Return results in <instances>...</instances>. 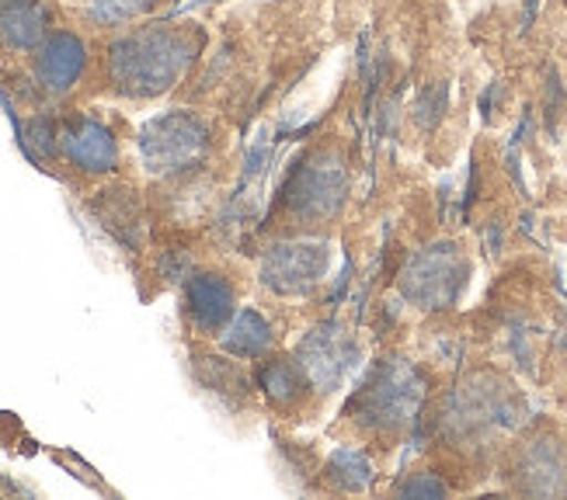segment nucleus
<instances>
[{
	"label": "nucleus",
	"mask_w": 567,
	"mask_h": 500,
	"mask_svg": "<svg viewBox=\"0 0 567 500\" xmlns=\"http://www.w3.org/2000/svg\"><path fill=\"white\" fill-rule=\"evenodd\" d=\"M255 383L279 407H292L296 399L310 389L307 375H303V368L296 358H265L258 365V372H255Z\"/></svg>",
	"instance_id": "nucleus-14"
},
{
	"label": "nucleus",
	"mask_w": 567,
	"mask_h": 500,
	"mask_svg": "<svg viewBox=\"0 0 567 500\" xmlns=\"http://www.w3.org/2000/svg\"><path fill=\"white\" fill-rule=\"evenodd\" d=\"M87 63H91V49L78 32H70V29L49 32L32 60L35 84L49 97H66L84 81Z\"/></svg>",
	"instance_id": "nucleus-8"
},
{
	"label": "nucleus",
	"mask_w": 567,
	"mask_h": 500,
	"mask_svg": "<svg viewBox=\"0 0 567 500\" xmlns=\"http://www.w3.org/2000/svg\"><path fill=\"white\" fill-rule=\"evenodd\" d=\"M536 14H539V0H523V32L533 29Z\"/></svg>",
	"instance_id": "nucleus-23"
},
{
	"label": "nucleus",
	"mask_w": 567,
	"mask_h": 500,
	"mask_svg": "<svg viewBox=\"0 0 567 500\" xmlns=\"http://www.w3.org/2000/svg\"><path fill=\"white\" fill-rule=\"evenodd\" d=\"M502 97H505V91H502V84L495 81V84H491V87L481 94V115H484V118L495 115V108L502 105Z\"/></svg>",
	"instance_id": "nucleus-22"
},
{
	"label": "nucleus",
	"mask_w": 567,
	"mask_h": 500,
	"mask_svg": "<svg viewBox=\"0 0 567 500\" xmlns=\"http://www.w3.org/2000/svg\"><path fill=\"white\" fill-rule=\"evenodd\" d=\"M203 362H206V372H203L206 389L234 393V396L248 393V375H244L234 362H227V358H203Z\"/></svg>",
	"instance_id": "nucleus-19"
},
{
	"label": "nucleus",
	"mask_w": 567,
	"mask_h": 500,
	"mask_svg": "<svg viewBox=\"0 0 567 500\" xmlns=\"http://www.w3.org/2000/svg\"><path fill=\"white\" fill-rule=\"evenodd\" d=\"M450 112V81H429L422 91H417L414 105H411V122L422 129L425 136H432L442 118Z\"/></svg>",
	"instance_id": "nucleus-17"
},
{
	"label": "nucleus",
	"mask_w": 567,
	"mask_h": 500,
	"mask_svg": "<svg viewBox=\"0 0 567 500\" xmlns=\"http://www.w3.org/2000/svg\"><path fill=\"white\" fill-rule=\"evenodd\" d=\"M185 313L199 334L224 331L234 316V285L216 271H195L185 279Z\"/></svg>",
	"instance_id": "nucleus-10"
},
{
	"label": "nucleus",
	"mask_w": 567,
	"mask_h": 500,
	"mask_svg": "<svg viewBox=\"0 0 567 500\" xmlns=\"http://www.w3.org/2000/svg\"><path fill=\"white\" fill-rule=\"evenodd\" d=\"M14 136H18V146L24 149V157L32 164L53 160L60 154V125L53 115H35L29 122H21V129Z\"/></svg>",
	"instance_id": "nucleus-16"
},
{
	"label": "nucleus",
	"mask_w": 567,
	"mask_h": 500,
	"mask_svg": "<svg viewBox=\"0 0 567 500\" xmlns=\"http://www.w3.org/2000/svg\"><path fill=\"white\" fill-rule=\"evenodd\" d=\"M49 35V8L42 0H11L0 4V42L11 53H35Z\"/></svg>",
	"instance_id": "nucleus-12"
},
{
	"label": "nucleus",
	"mask_w": 567,
	"mask_h": 500,
	"mask_svg": "<svg viewBox=\"0 0 567 500\" xmlns=\"http://www.w3.org/2000/svg\"><path fill=\"white\" fill-rule=\"evenodd\" d=\"M157 4L161 0H84V11L102 29H118V24H130L143 14H151Z\"/></svg>",
	"instance_id": "nucleus-18"
},
{
	"label": "nucleus",
	"mask_w": 567,
	"mask_h": 500,
	"mask_svg": "<svg viewBox=\"0 0 567 500\" xmlns=\"http://www.w3.org/2000/svg\"><path fill=\"white\" fill-rule=\"evenodd\" d=\"M276 344V334H272V323H268L258 310L244 306L240 313L230 316V323L219 334V347L237 358V362H255V358H265L272 352Z\"/></svg>",
	"instance_id": "nucleus-13"
},
{
	"label": "nucleus",
	"mask_w": 567,
	"mask_h": 500,
	"mask_svg": "<svg viewBox=\"0 0 567 500\" xmlns=\"http://www.w3.org/2000/svg\"><path fill=\"white\" fill-rule=\"evenodd\" d=\"M324 480L341 493H362L373 483V462L362 448H338L324 466Z\"/></svg>",
	"instance_id": "nucleus-15"
},
{
	"label": "nucleus",
	"mask_w": 567,
	"mask_h": 500,
	"mask_svg": "<svg viewBox=\"0 0 567 500\" xmlns=\"http://www.w3.org/2000/svg\"><path fill=\"white\" fill-rule=\"evenodd\" d=\"M349 198V170L334 149H307L292 160L279 188V206L300 227L334 219Z\"/></svg>",
	"instance_id": "nucleus-4"
},
{
	"label": "nucleus",
	"mask_w": 567,
	"mask_h": 500,
	"mask_svg": "<svg viewBox=\"0 0 567 500\" xmlns=\"http://www.w3.org/2000/svg\"><path fill=\"white\" fill-rule=\"evenodd\" d=\"M60 154L81 174H115L118 170V139L102 118L78 115L60 129Z\"/></svg>",
	"instance_id": "nucleus-9"
},
{
	"label": "nucleus",
	"mask_w": 567,
	"mask_h": 500,
	"mask_svg": "<svg viewBox=\"0 0 567 500\" xmlns=\"http://www.w3.org/2000/svg\"><path fill=\"white\" fill-rule=\"evenodd\" d=\"M355 355H359V347H355L352 334L344 331L338 320H324L300 341V347H296L292 358L300 362L310 389L331 393L344 379V375L352 372Z\"/></svg>",
	"instance_id": "nucleus-7"
},
{
	"label": "nucleus",
	"mask_w": 567,
	"mask_h": 500,
	"mask_svg": "<svg viewBox=\"0 0 567 500\" xmlns=\"http://www.w3.org/2000/svg\"><path fill=\"white\" fill-rule=\"evenodd\" d=\"M331 264L328 243L317 240H279L265 247L261 258V285L276 295H310L324 282Z\"/></svg>",
	"instance_id": "nucleus-6"
},
{
	"label": "nucleus",
	"mask_w": 567,
	"mask_h": 500,
	"mask_svg": "<svg viewBox=\"0 0 567 500\" xmlns=\"http://www.w3.org/2000/svg\"><path fill=\"white\" fill-rule=\"evenodd\" d=\"M91 212L102 219V227L130 250H140L146 240V216L136 191L130 188H109L97 191V198L91 202Z\"/></svg>",
	"instance_id": "nucleus-11"
},
{
	"label": "nucleus",
	"mask_w": 567,
	"mask_h": 500,
	"mask_svg": "<svg viewBox=\"0 0 567 500\" xmlns=\"http://www.w3.org/2000/svg\"><path fill=\"white\" fill-rule=\"evenodd\" d=\"M206 35L188 24L154 21L122 32L105 49V81L115 94L133 102H151L175 91L188 70L199 63Z\"/></svg>",
	"instance_id": "nucleus-1"
},
{
	"label": "nucleus",
	"mask_w": 567,
	"mask_h": 500,
	"mask_svg": "<svg viewBox=\"0 0 567 500\" xmlns=\"http://www.w3.org/2000/svg\"><path fill=\"white\" fill-rule=\"evenodd\" d=\"M466 285V261L456 243H432L401 268V295L417 310H446Z\"/></svg>",
	"instance_id": "nucleus-5"
},
{
	"label": "nucleus",
	"mask_w": 567,
	"mask_h": 500,
	"mask_svg": "<svg viewBox=\"0 0 567 500\" xmlns=\"http://www.w3.org/2000/svg\"><path fill=\"white\" fill-rule=\"evenodd\" d=\"M564 112V84L557 77V70H547V84H544V115H547V125L554 129L557 118Z\"/></svg>",
	"instance_id": "nucleus-21"
},
{
	"label": "nucleus",
	"mask_w": 567,
	"mask_h": 500,
	"mask_svg": "<svg viewBox=\"0 0 567 500\" xmlns=\"http://www.w3.org/2000/svg\"><path fill=\"white\" fill-rule=\"evenodd\" d=\"M143 170L154 178H185L199 170L213 149V125L188 108H171L151 118L136 136Z\"/></svg>",
	"instance_id": "nucleus-3"
},
{
	"label": "nucleus",
	"mask_w": 567,
	"mask_h": 500,
	"mask_svg": "<svg viewBox=\"0 0 567 500\" xmlns=\"http://www.w3.org/2000/svg\"><path fill=\"white\" fill-rule=\"evenodd\" d=\"M401 497H446V483L435 472H411V477L398 487Z\"/></svg>",
	"instance_id": "nucleus-20"
},
{
	"label": "nucleus",
	"mask_w": 567,
	"mask_h": 500,
	"mask_svg": "<svg viewBox=\"0 0 567 500\" xmlns=\"http://www.w3.org/2000/svg\"><path fill=\"white\" fill-rule=\"evenodd\" d=\"M0 4H11V0H0Z\"/></svg>",
	"instance_id": "nucleus-24"
},
{
	"label": "nucleus",
	"mask_w": 567,
	"mask_h": 500,
	"mask_svg": "<svg viewBox=\"0 0 567 500\" xmlns=\"http://www.w3.org/2000/svg\"><path fill=\"white\" fill-rule=\"evenodd\" d=\"M425 396L429 383L422 368L411 365L408 358H383L355 389L349 414L369 435H393L414 424V417L422 414Z\"/></svg>",
	"instance_id": "nucleus-2"
}]
</instances>
